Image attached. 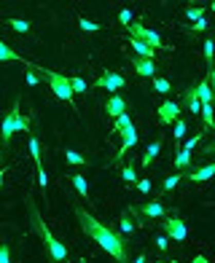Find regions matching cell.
Here are the masks:
<instances>
[{
  "mask_svg": "<svg viewBox=\"0 0 215 263\" xmlns=\"http://www.w3.org/2000/svg\"><path fill=\"white\" fill-rule=\"evenodd\" d=\"M210 8H212V11H215V0H212V6H210Z\"/></svg>",
  "mask_w": 215,
  "mask_h": 263,
  "instance_id": "obj_46",
  "label": "cell"
},
{
  "mask_svg": "<svg viewBox=\"0 0 215 263\" xmlns=\"http://www.w3.org/2000/svg\"><path fill=\"white\" fill-rule=\"evenodd\" d=\"M162 140H164V137H156V140H153L151 145L146 148V153H142V166H151L153 161H156V156L162 153V145H164Z\"/></svg>",
  "mask_w": 215,
  "mask_h": 263,
  "instance_id": "obj_14",
  "label": "cell"
},
{
  "mask_svg": "<svg viewBox=\"0 0 215 263\" xmlns=\"http://www.w3.org/2000/svg\"><path fill=\"white\" fill-rule=\"evenodd\" d=\"M186 121H183V118H177V121H175V129H172V140H183V135H186Z\"/></svg>",
  "mask_w": 215,
  "mask_h": 263,
  "instance_id": "obj_33",
  "label": "cell"
},
{
  "mask_svg": "<svg viewBox=\"0 0 215 263\" xmlns=\"http://www.w3.org/2000/svg\"><path fill=\"white\" fill-rule=\"evenodd\" d=\"M132 67L142 78H156V65L151 62V59H140V57H132Z\"/></svg>",
  "mask_w": 215,
  "mask_h": 263,
  "instance_id": "obj_13",
  "label": "cell"
},
{
  "mask_svg": "<svg viewBox=\"0 0 215 263\" xmlns=\"http://www.w3.org/2000/svg\"><path fill=\"white\" fill-rule=\"evenodd\" d=\"M81 30H83V32H89V35H94V32H100L102 27L97 25V22H92V19L83 16V19H81Z\"/></svg>",
  "mask_w": 215,
  "mask_h": 263,
  "instance_id": "obj_29",
  "label": "cell"
},
{
  "mask_svg": "<svg viewBox=\"0 0 215 263\" xmlns=\"http://www.w3.org/2000/svg\"><path fill=\"white\" fill-rule=\"evenodd\" d=\"M207 76H210V78H207V83H210V89H212V97H215V67L210 70Z\"/></svg>",
  "mask_w": 215,
  "mask_h": 263,
  "instance_id": "obj_42",
  "label": "cell"
},
{
  "mask_svg": "<svg viewBox=\"0 0 215 263\" xmlns=\"http://www.w3.org/2000/svg\"><path fill=\"white\" fill-rule=\"evenodd\" d=\"M202 121H205V126L207 129H212L215 126V110H212V102H207V105H202Z\"/></svg>",
  "mask_w": 215,
  "mask_h": 263,
  "instance_id": "obj_24",
  "label": "cell"
},
{
  "mask_svg": "<svg viewBox=\"0 0 215 263\" xmlns=\"http://www.w3.org/2000/svg\"><path fill=\"white\" fill-rule=\"evenodd\" d=\"M19 59H22V57H19L14 49H11L8 43L0 41V62H19Z\"/></svg>",
  "mask_w": 215,
  "mask_h": 263,
  "instance_id": "obj_22",
  "label": "cell"
},
{
  "mask_svg": "<svg viewBox=\"0 0 215 263\" xmlns=\"http://www.w3.org/2000/svg\"><path fill=\"white\" fill-rule=\"evenodd\" d=\"M70 78V89H73V94H83L86 91V81L78 78V76H67Z\"/></svg>",
  "mask_w": 215,
  "mask_h": 263,
  "instance_id": "obj_28",
  "label": "cell"
},
{
  "mask_svg": "<svg viewBox=\"0 0 215 263\" xmlns=\"http://www.w3.org/2000/svg\"><path fill=\"white\" fill-rule=\"evenodd\" d=\"M132 19H135V16H132V11H129V8L118 11V22H121V27H132V25H135Z\"/></svg>",
  "mask_w": 215,
  "mask_h": 263,
  "instance_id": "obj_32",
  "label": "cell"
},
{
  "mask_svg": "<svg viewBox=\"0 0 215 263\" xmlns=\"http://www.w3.org/2000/svg\"><path fill=\"white\" fill-rule=\"evenodd\" d=\"M27 210H30V223H32V231L38 234V239L43 242V250H46V260L49 263H70V255H67V247L65 242L49 231V226L43 223L41 212H38V204H32V199H27Z\"/></svg>",
  "mask_w": 215,
  "mask_h": 263,
  "instance_id": "obj_2",
  "label": "cell"
},
{
  "mask_svg": "<svg viewBox=\"0 0 215 263\" xmlns=\"http://www.w3.org/2000/svg\"><path fill=\"white\" fill-rule=\"evenodd\" d=\"M3 180H6V172L0 170V188H3Z\"/></svg>",
  "mask_w": 215,
  "mask_h": 263,
  "instance_id": "obj_44",
  "label": "cell"
},
{
  "mask_svg": "<svg viewBox=\"0 0 215 263\" xmlns=\"http://www.w3.org/2000/svg\"><path fill=\"white\" fill-rule=\"evenodd\" d=\"M25 81H27V86H38V76H35V70H30Z\"/></svg>",
  "mask_w": 215,
  "mask_h": 263,
  "instance_id": "obj_41",
  "label": "cell"
},
{
  "mask_svg": "<svg viewBox=\"0 0 215 263\" xmlns=\"http://www.w3.org/2000/svg\"><path fill=\"white\" fill-rule=\"evenodd\" d=\"M43 81L49 83V89L54 91L57 100L62 102H73V89H70V78L62 76V73H54V70H41Z\"/></svg>",
  "mask_w": 215,
  "mask_h": 263,
  "instance_id": "obj_3",
  "label": "cell"
},
{
  "mask_svg": "<svg viewBox=\"0 0 215 263\" xmlns=\"http://www.w3.org/2000/svg\"><path fill=\"white\" fill-rule=\"evenodd\" d=\"M127 32H129V38H135V41H140V43H146V46H151L153 51L156 49H164V41H162V35L156 32V30H148L146 25H135L132 27H127Z\"/></svg>",
  "mask_w": 215,
  "mask_h": 263,
  "instance_id": "obj_4",
  "label": "cell"
},
{
  "mask_svg": "<svg viewBox=\"0 0 215 263\" xmlns=\"http://www.w3.org/2000/svg\"><path fill=\"white\" fill-rule=\"evenodd\" d=\"M129 43H132L135 57H140V59H151V62H153V49H151V46L140 43V41H135V38H129Z\"/></svg>",
  "mask_w": 215,
  "mask_h": 263,
  "instance_id": "obj_20",
  "label": "cell"
},
{
  "mask_svg": "<svg viewBox=\"0 0 215 263\" xmlns=\"http://www.w3.org/2000/svg\"><path fill=\"white\" fill-rule=\"evenodd\" d=\"M65 161H67V164H73V166H83V164H89V161L83 159L81 153H76V151H65Z\"/></svg>",
  "mask_w": 215,
  "mask_h": 263,
  "instance_id": "obj_26",
  "label": "cell"
},
{
  "mask_svg": "<svg viewBox=\"0 0 215 263\" xmlns=\"http://www.w3.org/2000/svg\"><path fill=\"white\" fill-rule=\"evenodd\" d=\"M191 159H194V153H188V151H183V148H181V151L175 153V159H172V164H175V170H177V172L183 175V172L188 170V166L194 164V161H191Z\"/></svg>",
  "mask_w": 215,
  "mask_h": 263,
  "instance_id": "obj_16",
  "label": "cell"
},
{
  "mask_svg": "<svg viewBox=\"0 0 215 263\" xmlns=\"http://www.w3.org/2000/svg\"><path fill=\"white\" fill-rule=\"evenodd\" d=\"M183 105L188 107V113H194V116L202 110V102H199V97H196L194 86H188V89H186V94H183Z\"/></svg>",
  "mask_w": 215,
  "mask_h": 263,
  "instance_id": "obj_17",
  "label": "cell"
},
{
  "mask_svg": "<svg viewBox=\"0 0 215 263\" xmlns=\"http://www.w3.org/2000/svg\"><path fill=\"white\" fill-rule=\"evenodd\" d=\"M135 229H137V223L132 220V212H124L121 220H118V229H116V231L121 234V239H124V236H132Z\"/></svg>",
  "mask_w": 215,
  "mask_h": 263,
  "instance_id": "obj_15",
  "label": "cell"
},
{
  "mask_svg": "<svg viewBox=\"0 0 215 263\" xmlns=\"http://www.w3.org/2000/svg\"><path fill=\"white\" fill-rule=\"evenodd\" d=\"M159 263H181V260H159Z\"/></svg>",
  "mask_w": 215,
  "mask_h": 263,
  "instance_id": "obj_45",
  "label": "cell"
},
{
  "mask_svg": "<svg viewBox=\"0 0 215 263\" xmlns=\"http://www.w3.org/2000/svg\"><path fill=\"white\" fill-rule=\"evenodd\" d=\"M199 140H202V135H194L191 140H186V145H183V151H188V153H194V148L199 145Z\"/></svg>",
  "mask_w": 215,
  "mask_h": 263,
  "instance_id": "obj_39",
  "label": "cell"
},
{
  "mask_svg": "<svg viewBox=\"0 0 215 263\" xmlns=\"http://www.w3.org/2000/svg\"><path fill=\"white\" fill-rule=\"evenodd\" d=\"M205 62H207V73L215 67V41L212 38H207L205 41Z\"/></svg>",
  "mask_w": 215,
  "mask_h": 263,
  "instance_id": "obj_23",
  "label": "cell"
},
{
  "mask_svg": "<svg viewBox=\"0 0 215 263\" xmlns=\"http://www.w3.org/2000/svg\"><path fill=\"white\" fill-rule=\"evenodd\" d=\"M0 263H11V247L6 242H0Z\"/></svg>",
  "mask_w": 215,
  "mask_h": 263,
  "instance_id": "obj_37",
  "label": "cell"
},
{
  "mask_svg": "<svg viewBox=\"0 0 215 263\" xmlns=\"http://www.w3.org/2000/svg\"><path fill=\"white\" fill-rule=\"evenodd\" d=\"M156 113H159V121H162V124H175L177 118H181V105L172 102V100H167V102L159 105Z\"/></svg>",
  "mask_w": 215,
  "mask_h": 263,
  "instance_id": "obj_8",
  "label": "cell"
},
{
  "mask_svg": "<svg viewBox=\"0 0 215 263\" xmlns=\"http://www.w3.org/2000/svg\"><path fill=\"white\" fill-rule=\"evenodd\" d=\"M124 83H127V78L121 76V73H113V70H105V73L94 81V86L97 89H107V91H113V94H118L124 89Z\"/></svg>",
  "mask_w": 215,
  "mask_h": 263,
  "instance_id": "obj_6",
  "label": "cell"
},
{
  "mask_svg": "<svg viewBox=\"0 0 215 263\" xmlns=\"http://www.w3.org/2000/svg\"><path fill=\"white\" fill-rule=\"evenodd\" d=\"M210 27V22L207 19H199V22H194V27H191V32H205Z\"/></svg>",
  "mask_w": 215,
  "mask_h": 263,
  "instance_id": "obj_40",
  "label": "cell"
},
{
  "mask_svg": "<svg viewBox=\"0 0 215 263\" xmlns=\"http://www.w3.org/2000/svg\"><path fill=\"white\" fill-rule=\"evenodd\" d=\"M135 185H137L140 194H151V180H148V177H140V180H137Z\"/></svg>",
  "mask_w": 215,
  "mask_h": 263,
  "instance_id": "obj_38",
  "label": "cell"
},
{
  "mask_svg": "<svg viewBox=\"0 0 215 263\" xmlns=\"http://www.w3.org/2000/svg\"><path fill=\"white\" fill-rule=\"evenodd\" d=\"M105 113H107V118H116L118 116H124L127 113V100L121 97V94H113V97H107V102H105Z\"/></svg>",
  "mask_w": 215,
  "mask_h": 263,
  "instance_id": "obj_9",
  "label": "cell"
},
{
  "mask_svg": "<svg viewBox=\"0 0 215 263\" xmlns=\"http://www.w3.org/2000/svg\"><path fill=\"white\" fill-rule=\"evenodd\" d=\"M129 124H132V118H129V113H124V116H118L116 121H113V132H121V129H127Z\"/></svg>",
  "mask_w": 215,
  "mask_h": 263,
  "instance_id": "obj_34",
  "label": "cell"
},
{
  "mask_svg": "<svg viewBox=\"0 0 215 263\" xmlns=\"http://www.w3.org/2000/svg\"><path fill=\"white\" fill-rule=\"evenodd\" d=\"M153 86H156V91H159V94H167V91L172 89V86H170V81H167V78H153Z\"/></svg>",
  "mask_w": 215,
  "mask_h": 263,
  "instance_id": "obj_35",
  "label": "cell"
},
{
  "mask_svg": "<svg viewBox=\"0 0 215 263\" xmlns=\"http://www.w3.org/2000/svg\"><path fill=\"white\" fill-rule=\"evenodd\" d=\"M135 263H148V255H146V253H140V255L135 258Z\"/></svg>",
  "mask_w": 215,
  "mask_h": 263,
  "instance_id": "obj_43",
  "label": "cell"
},
{
  "mask_svg": "<svg viewBox=\"0 0 215 263\" xmlns=\"http://www.w3.org/2000/svg\"><path fill=\"white\" fill-rule=\"evenodd\" d=\"M118 135H121V151H118V159H124V153L129 151V148H135L137 145V129H135V124H129L127 129H121L118 132Z\"/></svg>",
  "mask_w": 215,
  "mask_h": 263,
  "instance_id": "obj_11",
  "label": "cell"
},
{
  "mask_svg": "<svg viewBox=\"0 0 215 263\" xmlns=\"http://www.w3.org/2000/svg\"><path fill=\"white\" fill-rule=\"evenodd\" d=\"M212 129H215V126H212Z\"/></svg>",
  "mask_w": 215,
  "mask_h": 263,
  "instance_id": "obj_47",
  "label": "cell"
},
{
  "mask_svg": "<svg viewBox=\"0 0 215 263\" xmlns=\"http://www.w3.org/2000/svg\"><path fill=\"white\" fill-rule=\"evenodd\" d=\"M30 156H32V161H35V166L38 170H43V156H41V140L35 137V135H30Z\"/></svg>",
  "mask_w": 215,
  "mask_h": 263,
  "instance_id": "obj_19",
  "label": "cell"
},
{
  "mask_svg": "<svg viewBox=\"0 0 215 263\" xmlns=\"http://www.w3.org/2000/svg\"><path fill=\"white\" fill-rule=\"evenodd\" d=\"M183 180V175L181 172H175V175H170V177H164V183H162V188L164 191H175L177 188V183Z\"/></svg>",
  "mask_w": 215,
  "mask_h": 263,
  "instance_id": "obj_27",
  "label": "cell"
},
{
  "mask_svg": "<svg viewBox=\"0 0 215 263\" xmlns=\"http://www.w3.org/2000/svg\"><path fill=\"white\" fill-rule=\"evenodd\" d=\"M186 16H188L191 22H199V19H205V8H202V6H191V8L186 11Z\"/></svg>",
  "mask_w": 215,
  "mask_h": 263,
  "instance_id": "obj_30",
  "label": "cell"
},
{
  "mask_svg": "<svg viewBox=\"0 0 215 263\" xmlns=\"http://www.w3.org/2000/svg\"><path fill=\"white\" fill-rule=\"evenodd\" d=\"M73 212H76V218H78V223H81L83 234H86L92 242H97V245H100V247H102L116 263H129L127 242L121 239V234H118L116 229H111V226L100 223L92 212H86L81 204H73Z\"/></svg>",
  "mask_w": 215,
  "mask_h": 263,
  "instance_id": "obj_1",
  "label": "cell"
},
{
  "mask_svg": "<svg viewBox=\"0 0 215 263\" xmlns=\"http://www.w3.org/2000/svg\"><path fill=\"white\" fill-rule=\"evenodd\" d=\"M194 91H196V97H199V102H202V105L215 102V97H212V89H210V83H207V81H199L196 86H194Z\"/></svg>",
  "mask_w": 215,
  "mask_h": 263,
  "instance_id": "obj_18",
  "label": "cell"
},
{
  "mask_svg": "<svg viewBox=\"0 0 215 263\" xmlns=\"http://www.w3.org/2000/svg\"><path fill=\"white\" fill-rule=\"evenodd\" d=\"M14 135H16V129H14V110H8L3 118H0V137H3V142L8 145Z\"/></svg>",
  "mask_w": 215,
  "mask_h": 263,
  "instance_id": "obj_12",
  "label": "cell"
},
{
  "mask_svg": "<svg viewBox=\"0 0 215 263\" xmlns=\"http://www.w3.org/2000/svg\"><path fill=\"white\" fill-rule=\"evenodd\" d=\"M210 177H215V161L202 164V166H196V170L188 172V180H191V183H207Z\"/></svg>",
  "mask_w": 215,
  "mask_h": 263,
  "instance_id": "obj_10",
  "label": "cell"
},
{
  "mask_svg": "<svg viewBox=\"0 0 215 263\" xmlns=\"http://www.w3.org/2000/svg\"><path fill=\"white\" fill-rule=\"evenodd\" d=\"M8 25L16 32H30V22H25V19H8Z\"/></svg>",
  "mask_w": 215,
  "mask_h": 263,
  "instance_id": "obj_31",
  "label": "cell"
},
{
  "mask_svg": "<svg viewBox=\"0 0 215 263\" xmlns=\"http://www.w3.org/2000/svg\"><path fill=\"white\" fill-rule=\"evenodd\" d=\"M153 245H156V250H159V253H164V250H170V239H167L164 234H159V236H156V242H153Z\"/></svg>",
  "mask_w": 215,
  "mask_h": 263,
  "instance_id": "obj_36",
  "label": "cell"
},
{
  "mask_svg": "<svg viewBox=\"0 0 215 263\" xmlns=\"http://www.w3.org/2000/svg\"><path fill=\"white\" fill-rule=\"evenodd\" d=\"M70 183H73V188L78 191L83 199H89V183H86V177H83V175H73V177H70Z\"/></svg>",
  "mask_w": 215,
  "mask_h": 263,
  "instance_id": "obj_21",
  "label": "cell"
},
{
  "mask_svg": "<svg viewBox=\"0 0 215 263\" xmlns=\"http://www.w3.org/2000/svg\"><path fill=\"white\" fill-rule=\"evenodd\" d=\"M132 210L140 212L142 218H151V220H167V204H164V201H146L142 207H135V204H132Z\"/></svg>",
  "mask_w": 215,
  "mask_h": 263,
  "instance_id": "obj_7",
  "label": "cell"
},
{
  "mask_svg": "<svg viewBox=\"0 0 215 263\" xmlns=\"http://www.w3.org/2000/svg\"><path fill=\"white\" fill-rule=\"evenodd\" d=\"M121 177H124V180H127L129 185H132V183H137V180H140V175H137V166H135V164H127L124 170H121Z\"/></svg>",
  "mask_w": 215,
  "mask_h": 263,
  "instance_id": "obj_25",
  "label": "cell"
},
{
  "mask_svg": "<svg viewBox=\"0 0 215 263\" xmlns=\"http://www.w3.org/2000/svg\"><path fill=\"white\" fill-rule=\"evenodd\" d=\"M164 236L172 239V242H186L188 239V229H186V220L181 215H170V218L164 220Z\"/></svg>",
  "mask_w": 215,
  "mask_h": 263,
  "instance_id": "obj_5",
  "label": "cell"
}]
</instances>
